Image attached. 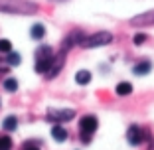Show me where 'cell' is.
Wrapping results in <instances>:
<instances>
[{
  "label": "cell",
  "instance_id": "8992f818",
  "mask_svg": "<svg viewBox=\"0 0 154 150\" xmlns=\"http://www.w3.org/2000/svg\"><path fill=\"white\" fill-rule=\"evenodd\" d=\"M75 118V111L73 109H50L45 113V121L55 124H61V123H69Z\"/></svg>",
  "mask_w": 154,
  "mask_h": 150
},
{
  "label": "cell",
  "instance_id": "6da1fadb",
  "mask_svg": "<svg viewBox=\"0 0 154 150\" xmlns=\"http://www.w3.org/2000/svg\"><path fill=\"white\" fill-rule=\"evenodd\" d=\"M40 6L30 0H0V12L4 14H18V16H30L36 14Z\"/></svg>",
  "mask_w": 154,
  "mask_h": 150
},
{
  "label": "cell",
  "instance_id": "9c48e42d",
  "mask_svg": "<svg viewBox=\"0 0 154 150\" xmlns=\"http://www.w3.org/2000/svg\"><path fill=\"white\" fill-rule=\"evenodd\" d=\"M65 65V51H59V54H55V57H54V63H51V67H50V71L45 73V77L48 79H54V77H57L59 75V71H61V67Z\"/></svg>",
  "mask_w": 154,
  "mask_h": 150
},
{
  "label": "cell",
  "instance_id": "e0dca14e",
  "mask_svg": "<svg viewBox=\"0 0 154 150\" xmlns=\"http://www.w3.org/2000/svg\"><path fill=\"white\" fill-rule=\"evenodd\" d=\"M0 150H12V138L8 134H2L0 136Z\"/></svg>",
  "mask_w": 154,
  "mask_h": 150
},
{
  "label": "cell",
  "instance_id": "7c38bea8",
  "mask_svg": "<svg viewBox=\"0 0 154 150\" xmlns=\"http://www.w3.org/2000/svg\"><path fill=\"white\" fill-rule=\"evenodd\" d=\"M30 36H32V40H44L45 36V26L44 24H34L32 28H30Z\"/></svg>",
  "mask_w": 154,
  "mask_h": 150
},
{
  "label": "cell",
  "instance_id": "30bf717a",
  "mask_svg": "<svg viewBox=\"0 0 154 150\" xmlns=\"http://www.w3.org/2000/svg\"><path fill=\"white\" fill-rule=\"evenodd\" d=\"M51 138H54L55 142H65L69 138V132L65 130V127H61V124H54V127H51Z\"/></svg>",
  "mask_w": 154,
  "mask_h": 150
},
{
  "label": "cell",
  "instance_id": "2e32d148",
  "mask_svg": "<svg viewBox=\"0 0 154 150\" xmlns=\"http://www.w3.org/2000/svg\"><path fill=\"white\" fill-rule=\"evenodd\" d=\"M20 61H22L20 54H16V51H10V54H6V63H8V65H20Z\"/></svg>",
  "mask_w": 154,
  "mask_h": 150
},
{
  "label": "cell",
  "instance_id": "44dd1931",
  "mask_svg": "<svg viewBox=\"0 0 154 150\" xmlns=\"http://www.w3.org/2000/svg\"><path fill=\"white\" fill-rule=\"evenodd\" d=\"M22 150H40V148H38L34 142H26V144L22 146Z\"/></svg>",
  "mask_w": 154,
  "mask_h": 150
},
{
  "label": "cell",
  "instance_id": "3957f363",
  "mask_svg": "<svg viewBox=\"0 0 154 150\" xmlns=\"http://www.w3.org/2000/svg\"><path fill=\"white\" fill-rule=\"evenodd\" d=\"M99 127V121H97L95 115H85V117L79 118V132H81V142L89 144L91 138H93V132Z\"/></svg>",
  "mask_w": 154,
  "mask_h": 150
},
{
  "label": "cell",
  "instance_id": "d6986e66",
  "mask_svg": "<svg viewBox=\"0 0 154 150\" xmlns=\"http://www.w3.org/2000/svg\"><path fill=\"white\" fill-rule=\"evenodd\" d=\"M10 51H12L10 40H0V54H10Z\"/></svg>",
  "mask_w": 154,
  "mask_h": 150
},
{
  "label": "cell",
  "instance_id": "5bb4252c",
  "mask_svg": "<svg viewBox=\"0 0 154 150\" xmlns=\"http://www.w3.org/2000/svg\"><path fill=\"white\" fill-rule=\"evenodd\" d=\"M2 128H4L6 132H12L18 128V118L14 117V115H10V117L4 118V123H2Z\"/></svg>",
  "mask_w": 154,
  "mask_h": 150
},
{
  "label": "cell",
  "instance_id": "52a82bcc",
  "mask_svg": "<svg viewBox=\"0 0 154 150\" xmlns=\"http://www.w3.org/2000/svg\"><path fill=\"white\" fill-rule=\"evenodd\" d=\"M85 40V34L81 32V30H73V32H69L67 36H65V40L61 41V46H59V51H65L67 54L69 50H73L75 46H81V41Z\"/></svg>",
  "mask_w": 154,
  "mask_h": 150
},
{
  "label": "cell",
  "instance_id": "8fae6325",
  "mask_svg": "<svg viewBox=\"0 0 154 150\" xmlns=\"http://www.w3.org/2000/svg\"><path fill=\"white\" fill-rule=\"evenodd\" d=\"M132 71H134V75H148L150 71H152V63H150L148 59H142V61H138V63L132 67Z\"/></svg>",
  "mask_w": 154,
  "mask_h": 150
},
{
  "label": "cell",
  "instance_id": "ac0fdd59",
  "mask_svg": "<svg viewBox=\"0 0 154 150\" xmlns=\"http://www.w3.org/2000/svg\"><path fill=\"white\" fill-rule=\"evenodd\" d=\"M4 89H6V91H10V93L16 91V89H18V81H16L14 77H8V79L4 81Z\"/></svg>",
  "mask_w": 154,
  "mask_h": 150
},
{
  "label": "cell",
  "instance_id": "277c9868",
  "mask_svg": "<svg viewBox=\"0 0 154 150\" xmlns=\"http://www.w3.org/2000/svg\"><path fill=\"white\" fill-rule=\"evenodd\" d=\"M111 41H113V34L111 32H95V34H91V36H85V40L81 41V47L93 50V47L109 46Z\"/></svg>",
  "mask_w": 154,
  "mask_h": 150
},
{
  "label": "cell",
  "instance_id": "5b68a950",
  "mask_svg": "<svg viewBox=\"0 0 154 150\" xmlns=\"http://www.w3.org/2000/svg\"><path fill=\"white\" fill-rule=\"evenodd\" d=\"M150 138V132L146 130L144 127H140V124H131L127 130V140L131 146H140L144 144L146 140Z\"/></svg>",
  "mask_w": 154,
  "mask_h": 150
},
{
  "label": "cell",
  "instance_id": "ba28073f",
  "mask_svg": "<svg viewBox=\"0 0 154 150\" xmlns=\"http://www.w3.org/2000/svg\"><path fill=\"white\" fill-rule=\"evenodd\" d=\"M131 26L134 28H146V26H154V10H148V12H142L138 16L131 20Z\"/></svg>",
  "mask_w": 154,
  "mask_h": 150
},
{
  "label": "cell",
  "instance_id": "7a4b0ae2",
  "mask_svg": "<svg viewBox=\"0 0 154 150\" xmlns=\"http://www.w3.org/2000/svg\"><path fill=\"white\" fill-rule=\"evenodd\" d=\"M54 57H55V54L50 46H40L36 50V71L45 75L50 71L51 63H54Z\"/></svg>",
  "mask_w": 154,
  "mask_h": 150
},
{
  "label": "cell",
  "instance_id": "4fadbf2b",
  "mask_svg": "<svg viewBox=\"0 0 154 150\" xmlns=\"http://www.w3.org/2000/svg\"><path fill=\"white\" fill-rule=\"evenodd\" d=\"M75 81H77V85H89L91 83V71H87V69L77 71L75 73Z\"/></svg>",
  "mask_w": 154,
  "mask_h": 150
},
{
  "label": "cell",
  "instance_id": "9a60e30c",
  "mask_svg": "<svg viewBox=\"0 0 154 150\" xmlns=\"http://www.w3.org/2000/svg\"><path fill=\"white\" fill-rule=\"evenodd\" d=\"M115 91H117V95H119V97L131 95V93H132V83H128V81H121V83L117 85V89H115Z\"/></svg>",
  "mask_w": 154,
  "mask_h": 150
},
{
  "label": "cell",
  "instance_id": "ffe728a7",
  "mask_svg": "<svg viewBox=\"0 0 154 150\" xmlns=\"http://www.w3.org/2000/svg\"><path fill=\"white\" fill-rule=\"evenodd\" d=\"M146 40H148V36H146V34H134V38H132V44H134V46H142Z\"/></svg>",
  "mask_w": 154,
  "mask_h": 150
}]
</instances>
